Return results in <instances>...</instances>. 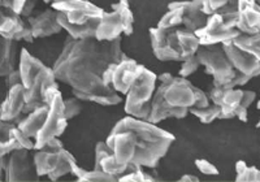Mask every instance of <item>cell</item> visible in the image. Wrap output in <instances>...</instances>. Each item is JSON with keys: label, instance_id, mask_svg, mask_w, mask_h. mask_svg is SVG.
<instances>
[{"label": "cell", "instance_id": "6da1fadb", "mask_svg": "<svg viewBox=\"0 0 260 182\" xmlns=\"http://www.w3.org/2000/svg\"><path fill=\"white\" fill-rule=\"evenodd\" d=\"M126 57L121 50V37L113 41L68 37L52 71L56 81L71 86L73 97L101 106H116L122 98L111 86L104 85L102 76L108 65Z\"/></svg>", "mask_w": 260, "mask_h": 182}, {"label": "cell", "instance_id": "7a4b0ae2", "mask_svg": "<svg viewBox=\"0 0 260 182\" xmlns=\"http://www.w3.org/2000/svg\"><path fill=\"white\" fill-rule=\"evenodd\" d=\"M175 139V135L156 124L127 115L112 128L106 143L120 164L155 168Z\"/></svg>", "mask_w": 260, "mask_h": 182}, {"label": "cell", "instance_id": "3957f363", "mask_svg": "<svg viewBox=\"0 0 260 182\" xmlns=\"http://www.w3.org/2000/svg\"><path fill=\"white\" fill-rule=\"evenodd\" d=\"M57 22L74 39L90 38L101 22L103 9L89 0H50Z\"/></svg>", "mask_w": 260, "mask_h": 182}, {"label": "cell", "instance_id": "277c9868", "mask_svg": "<svg viewBox=\"0 0 260 182\" xmlns=\"http://www.w3.org/2000/svg\"><path fill=\"white\" fill-rule=\"evenodd\" d=\"M157 81H160V85L155 91L171 108H202L210 104L207 94L195 87L186 77L162 73L157 77Z\"/></svg>", "mask_w": 260, "mask_h": 182}, {"label": "cell", "instance_id": "5b68a950", "mask_svg": "<svg viewBox=\"0 0 260 182\" xmlns=\"http://www.w3.org/2000/svg\"><path fill=\"white\" fill-rule=\"evenodd\" d=\"M232 67L248 77H256L260 73V36L240 33L233 39L221 43Z\"/></svg>", "mask_w": 260, "mask_h": 182}, {"label": "cell", "instance_id": "8992f818", "mask_svg": "<svg viewBox=\"0 0 260 182\" xmlns=\"http://www.w3.org/2000/svg\"><path fill=\"white\" fill-rule=\"evenodd\" d=\"M157 76L141 64L134 82L125 94V112L126 115L147 120L151 109V100L156 88Z\"/></svg>", "mask_w": 260, "mask_h": 182}, {"label": "cell", "instance_id": "52a82bcc", "mask_svg": "<svg viewBox=\"0 0 260 182\" xmlns=\"http://www.w3.org/2000/svg\"><path fill=\"white\" fill-rule=\"evenodd\" d=\"M45 103H47L48 112L41 130L34 139V150H39L50 139L60 137L67 129L68 120L64 113V99L59 90V86H51L45 93Z\"/></svg>", "mask_w": 260, "mask_h": 182}, {"label": "cell", "instance_id": "ba28073f", "mask_svg": "<svg viewBox=\"0 0 260 182\" xmlns=\"http://www.w3.org/2000/svg\"><path fill=\"white\" fill-rule=\"evenodd\" d=\"M134 30V15L127 0H118L112 4L111 12H103L101 22L95 30L98 41H113L122 34L130 36Z\"/></svg>", "mask_w": 260, "mask_h": 182}, {"label": "cell", "instance_id": "9c48e42d", "mask_svg": "<svg viewBox=\"0 0 260 182\" xmlns=\"http://www.w3.org/2000/svg\"><path fill=\"white\" fill-rule=\"evenodd\" d=\"M195 56L198 59L199 65L204 67L206 73L212 76L213 86L226 87L236 76L237 71L228 60L221 44L199 46Z\"/></svg>", "mask_w": 260, "mask_h": 182}, {"label": "cell", "instance_id": "30bf717a", "mask_svg": "<svg viewBox=\"0 0 260 182\" xmlns=\"http://www.w3.org/2000/svg\"><path fill=\"white\" fill-rule=\"evenodd\" d=\"M236 13H212L207 16L206 24L201 29L195 30V36L199 41V46L221 44L233 39L240 34L236 26Z\"/></svg>", "mask_w": 260, "mask_h": 182}, {"label": "cell", "instance_id": "8fae6325", "mask_svg": "<svg viewBox=\"0 0 260 182\" xmlns=\"http://www.w3.org/2000/svg\"><path fill=\"white\" fill-rule=\"evenodd\" d=\"M32 162L39 177L47 176L51 181H57L60 177L71 173V165L76 162V158L64 147L52 148L43 146L34 155Z\"/></svg>", "mask_w": 260, "mask_h": 182}, {"label": "cell", "instance_id": "7c38bea8", "mask_svg": "<svg viewBox=\"0 0 260 182\" xmlns=\"http://www.w3.org/2000/svg\"><path fill=\"white\" fill-rule=\"evenodd\" d=\"M208 98L212 100L213 104L220 107L219 118L238 117L243 123L247 121V109L242 107L243 90L213 86Z\"/></svg>", "mask_w": 260, "mask_h": 182}, {"label": "cell", "instance_id": "4fadbf2b", "mask_svg": "<svg viewBox=\"0 0 260 182\" xmlns=\"http://www.w3.org/2000/svg\"><path fill=\"white\" fill-rule=\"evenodd\" d=\"M150 38L156 59L161 62H182L176 27L172 29H160L157 26L151 27Z\"/></svg>", "mask_w": 260, "mask_h": 182}, {"label": "cell", "instance_id": "5bb4252c", "mask_svg": "<svg viewBox=\"0 0 260 182\" xmlns=\"http://www.w3.org/2000/svg\"><path fill=\"white\" fill-rule=\"evenodd\" d=\"M6 162L7 181H38L39 176L36 172V165L29 156V150L17 148L8 154Z\"/></svg>", "mask_w": 260, "mask_h": 182}, {"label": "cell", "instance_id": "9a60e30c", "mask_svg": "<svg viewBox=\"0 0 260 182\" xmlns=\"http://www.w3.org/2000/svg\"><path fill=\"white\" fill-rule=\"evenodd\" d=\"M0 36L15 42L25 41L31 43L34 41L26 18L4 7H0Z\"/></svg>", "mask_w": 260, "mask_h": 182}, {"label": "cell", "instance_id": "2e32d148", "mask_svg": "<svg viewBox=\"0 0 260 182\" xmlns=\"http://www.w3.org/2000/svg\"><path fill=\"white\" fill-rule=\"evenodd\" d=\"M236 26L245 34H259L260 7L257 0H237Z\"/></svg>", "mask_w": 260, "mask_h": 182}, {"label": "cell", "instance_id": "e0dca14e", "mask_svg": "<svg viewBox=\"0 0 260 182\" xmlns=\"http://www.w3.org/2000/svg\"><path fill=\"white\" fill-rule=\"evenodd\" d=\"M2 118L7 123L17 124L25 115V90L24 86L18 85L11 86L7 98L0 106Z\"/></svg>", "mask_w": 260, "mask_h": 182}, {"label": "cell", "instance_id": "ac0fdd59", "mask_svg": "<svg viewBox=\"0 0 260 182\" xmlns=\"http://www.w3.org/2000/svg\"><path fill=\"white\" fill-rule=\"evenodd\" d=\"M139 67L141 64H138L134 59H130L129 56L126 59L115 64L112 76H111V87L120 94H126L138 74Z\"/></svg>", "mask_w": 260, "mask_h": 182}, {"label": "cell", "instance_id": "d6986e66", "mask_svg": "<svg viewBox=\"0 0 260 182\" xmlns=\"http://www.w3.org/2000/svg\"><path fill=\"white\" fill-rule=\"evenodd\" d=\"M57 12L53 8H48L38 15H30L26 17L31 29L32 38H46L61 32V26L57 22Z\"/></svg>", "mask_w": 260, "mask_h": 182}, {"label": "cell", "instance_id": "ffe728a7", "mask_svg": "<svg viewBox=\"0 0 260 182\" xmlns=\"http://www.w3.org/2000/svg\"><path fill=\"white\" fill-rule=\"evenodd\" d=\"M132 167L122 165L117 163L115 155L106 143V141L98 142L95 146V164L94 169L102 170L104 173H108L111 176H115L116 178L124 174L125 172L130 169Z\"/></svg>", "mask_w": 260, "mask_h": 182}, {"label": "cell", "instance_id": "44dd1931", "mask_svg": "<svg viewBox=\"0 0 260 182\" xmlns=\"http://www.w3.org/2000/svg\"><path fill=\"white\" fill-rule=\"evenodd\" d=\"M46 65L38 60L37 57H34L32 55H30L29 51L26 48H22L20 53V65H18V73L21 77V85L24 86V90L31 86L32 81L39 74V72L45 68Z\"/></svg>", "mask_w": 260, "mask_h": 182}, {"label": "cell", "instance_id": "7402d4cb", "mask_svg": "<svg viewBox=\"0 0 260 182\" xmlns=\"http://www.w3.org/2000/svg\"><path fill=\"white\" fill-rule=\"evenodd\" d=\"M47 112L48 106L47 103H46L43 104V106L38 107V108L27 112L26 116L21 118V120L16 124V127H17L21 132L24 133L25 135H27V137H30V138L32 139H36V135L38 134L42 125L45 123Z\"/></svg>", "mask_w": 260, "mask_h": 182}, {"label": "cell", "instance_id": "603a6c76", "mask_svg": "<svg viewBox=\"0 0 260 182\" xmlns=\"http://www.w3.org/2000/svg\"><path fill=\"white\" fill-rule=\"evenodd\" d=\"M17 44L12 39L0 36V77H7L16 69Z\"/></svg>", "mask_w": 260, "mask_h": 182}, {"label": "cell", "instance_id": "cb8c5ba5", "mask_svg": "<svg viewBox=\"0 0 260 182\" xmlns=\"http://www.w3.org/2000/svg\"><path fill=\"white\" fill-rule=\"evenodd\" d=\"M207 20V15H204L201 7L192 0H185L182 16V26L190 32L201 29Z\"/></svg>", "mask_w": 260, "mask_h": 182}, {"label": "cell", "instance_id": "d4e9b609", "mask_svg": "<svg viewBox=\"0 0 260 182\" xmlns=\"http://www.w3.org/2000/svg\"><path fill=\"white\" fill-rule=\"evenodd\" d=\"M185 2H173L168 6V12L160 18L156 25L160 29H172V27L182 26V16Z\"/></svg>", "mask_w": 260, "mask_h": 182}, {"label": "cell", "instance_id": "484cf974", "mask_svg": "<svg viewBox=\"0 0 260 182\" xmlns=\"http://www.w3.org/2000/svg\"><path fill=\"white\" fill-rule=\"evenodd\" d=\"M71 173L73 174L77 181L80 182H98V181H104V182H111V181H117L115 176H111L108 173H104L102 170H85L77 165V162H73L71 165Z\"/></svg>", "mask_w": 260, "mask_h": 182}, {"label": "cell", "instance_id": "4316f807", "mask_svg": "<svg viewBox=\"0 0 260 182\" xmlns=\"http://www.w3.org/2000/svg\"><path fill=\"white\" fill-rule=\"evenodd\" d=\"M237 182H259L260 172L256 167H248L243 160L236 163Z\"/></svg>", "mask_w": 260, "mask_h": 182}, {"label": "cell", "instance_id": "83f0119b", "mask_svg": "<svg viewBox=\"0 0 260 182\" xmlns=\"http://www.w3.org/2000/svg\"><path fill=\"white\" fill-rule=\"evenodd\" d=\"M189 113H192L195 117H198L203 124H211L216 118L220 117V107L216 104H208L202 108H190Z\"/></svg>", "mask_w": 260, "mask_h": 182}, {"label": "cell", "instance_id": "f1b7e54d", "mask_svg": "<svg viewBox=\"0 0 260 182\" xmlns=\"http://www.w3.org/2000/svg\"><path fill=\"white\" fill-rule=\"evenodd\" d=\"M8 138L16 144L17 148H26V150H34V139L25 135L24 133L21 132L17 127H16V124L11 128L8 134Z\"/></svg>", "mask_w": 260, "mask_h": 182}, {"label": "cell", "instance_id": "f546056e", "mask_svg": "<svg viewBox=\"0 0 260 182\" xmlns=\"http://www.w3.org/2000/svg\"><path fill=\"white\" fill-rule=\"evenodd\" d=\"M117 181L120 182H151L155 181L154 177L147 174L142 167H132L127 172L117 177Z\"/></svg>", "mask_w": 260, "mask_h": 182}, {"label": "cell", "instance_id": "4dcf8cb0", "mask_svg": "<svg viewBox=\"0 0 260 182\" xmlns=\"http://www.w3.org/2000/svg\"><path fill=\"white\" fill-rule=\"evenodd\" d=\"M81 111H82V106H81V100L78 98L73 97L69 99H64V113L67 120L78 116Z\"/></svg>", "mask_w": 260, "mask_h": 182}, {"label": "cell", "instance_id": "1f68e13d", "mask_svg": "<svg viewBox=\"0 0 260 182\" xmlns=\"http://www.w3.org/2000/svg\"><path fill=\"white\" fill-rule=\"evenodd\" d=\"M232 2L233 0H202V11L204 15L210 16L212 13L219 12L220 9L226 7Z\"/></svg>", "mask_w": 260, "mask_h": 182}, {"label": "cell", "instance_id": "d6a6232c", "mask_svg": "<svg viewBox=\"0 0 260 182\" xmlns=\"http://www.w3.org/2000/svg\"><path fill=\"white\" fill-rule=\"evenodd\" d=\"M199 67H201V65H199L198 59H197V56H195L194 53V55H191L190 57H187L186 60H183L180 72H178V76L186 77L187 78V77L191 76L192 73H195V72L198 71Z\"/></svg>", "mask_w": 260, "mask_h": 182}, {"label": "cell", "instance_id": "836d02e7", "mask_svg": "<svg viewBox=\"0 0 260 182\" xmlns=\"http://www.w3.org/2000/svg\"><path fill=\"white\" fill-rule=\"evenodd\" d=\"M195 167L198 168L202 173L207 174V176H217L219 174V169L206 159H197L195 160Z\"/></svg>", "mask_w": 260, "mask_h": 182}, {"label": "cell", "instance_id": "e575fe53", "mask_svg": "<svg viewBox=\"0 0 260 182\" xmlns=\"http://www.w3.org/2000/svg\"><path fill=\"white\" fill-rule=\"evenodd\" d=\"M13 150H17V147H16V144L13 143L11 139L8 138L6 139V141L0 139V158H2V156H7Z\"/></svg>", "mask_w": 260, "mask_h": 182}, {"label": "cell", "instance_id": "d590c367", "mask_svg": "<svg viewBox=\"0 0 260 182\" xmlns=\"http://www.w3.org/2000/svg\"><path fill=\"white\" fill-rule=\"evenodd\" d=\"M13 125H15V124L7 123V121H4L3 118H2V111H0V139H3V141L8 139L9 130H11V128H12Z\"/></svg>", "mask_w": 260, "mask_h": 182}, {"label": "cell", "instance_id": "8d00e7d4", "mask_svg": "<svg viewBox=\"0 0 260 182\" xmlns=\"http://www.w3.org/2000/svg\"><path fill=\"white\" fill-rule=\"evenodd\" d=\"M37 6V0H25V4H24V8L21 11L20 16L21 17H29L30 15H32V11L36 8Z\"/></svg>", "mask_w": 260, "mask_h": 182}, {"label": "cell", "instance_id": "74e56055", "mask_svg": "<svg viewBox=\"0 0 260 182\" xmlns=\"http://www.w3.org/2000/svg\"><path fill=\"white\" fill-rule=\"evenodd\" d=\"M7 83H8V86L11 87V86H15V85H18V83H21V77H20V73H18L17 69H15V71H12L11 73L7 76Z\"/></svg>", "mask_w": 260, "mask_h": 182}, {"label": "cell", "instance_id": "f35d334b", "mask_svg": "<svg viewBox=\"0 0 260 182\" xmlns=\"http://www.w3.org/2000/svg\"><path fill=\"white\" fill-rule=\"evenodd\" d=\"M25 0H11V9H12L13 12L20 15L22 8H24Z\"/></svg>", "mask_w": 260, "mask_h": 182}, {"label": "cell", "instance_id": "ab89813d", "mask_svg": "<svg viewBox=\"0 0 260 182\" xmlns=\"http://www.w3.org/2000/svg\"><path fill=\"white\" fill-rule=\"evenodd\" d=\"M178 181H180V182H186V181H189V182H191V181H199V177L192 176V174H185V176L181 177V178L178 179Z\"/></svg>", "mask_w": 260, "mask_h": 182}, {"label": "cell", "instance_id": "60d3db41", "mask_svg": "<svg viewBox=\"0 0 260 182\" xmlns=\"http://www.w3.org/2000/svg\"><path fill=\"white\" fill-rule=\"evenodd\" d=\"M6 162L7 156H2V158H0V181H2V176H3L4 169H6Z\"/></svg>", "mask_w": 260, "mask_h": 182}, {"label": "cell", "instance_id": "b9f144b4", "mask_svg": "<svg viewBox=\"0 0 260 182\" xmlns=\"http://www.w3.org/2000/svg\"><path fill=\"white\" fill-rule=\"evenodd\" d=\"M45 3H47V4H50V0H45Z\"/></svg>", "mask_w": 260, "mask_h": 182}]
</instances>
